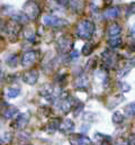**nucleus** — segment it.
<instances>
[{
  "label": "nucleus",
  "mask_w": 135,
  "mask_h": 145,
  "mask_svg": "<svg viewBox=\"0 0 135 145\" xmlns=\"http://www.w3.org/2000/svg\"><path fill=\"white\" fill-rule=\"evenodd\" d=\"M95 33V24L90 20H82L77 26V34L82 39H90Z\"/></svg>",
  "instance_id": "1"
},
{
  "label": "nucleus",
  "mask_w": 135,
  "mask_h": 145,
  "mask_svg": "<svg viewBox=\"0 0 135 145\" xmlns=\"http://www.w3.org/2000/svg\"><path fill=\"white\" fill-rule=\"evenodd\" d=\"M24 11L27 18L29 19H36L39 15V7L37 6V3L34 0H29L25 3L24 6Z\"/></svg>",
  "instance_id": "2"
},
{
  "label": "nucleus",
  "mask_w": 135,
  "mask_h": 145,
  "mask_svg": "<svg viewBox=\"0 0 135 145\" xmlns=\"http://www.w3.org/2000/svg\"><path fill=\"white\" fill-rule=\"evenodd\" d=\"M44 24L47 25V26H52V27H60V26H63L66 23L63 19L56 17V16H52V15H46L43 19Z\"/></svg>",
  "instance_id": "3"
},
{
  "label": "nucleus",
  "mask_w": 135,
  "mask_h": 145,
  "mask_svg": "<svg viewBox=\"0 0 135 145\" xmlns=\"http://www.w3.org/2000/svg\"><path fill=\"white\" fill-rule=\"evenodd\" d=\"M70 143L72 145H92V142L90 138L83 136V135H73L70 138Z\"/></svg>",
  "instance_id": "4"
},
{
  "label": "nucleus",
  "mask_w": 135,
  "mask_h": 145,
  "mask_svg": "<svg viewBox=\"0 0 135 145\" xmlns=\"http://www.w3.org/2000/svg\"><path fill=\"white\" fill-rule=\"evenodd\" d=\"M36 57H37V55L35 52H27V53H25V55L22 59V64L24 67H29L36 61Z\"/></svg>",
  "instance_id": "5"
},
{
  "label": "nucleus",
  "mask_w": 135,
  "mask_h": 145,
  "mask_svg": "<svg viewBox=\"0 0 135 145\" xmlns=\"http://www.w3.org/2000/svg\"><path fill=\"white\" fill-rule=\"evenodd\" d=\"M38 80V72L35 71V70H31L24 75V81L31 86L35 84Z\"/></svg>",
  "instance_id": "6"
},
{
  "label": "nucleus",
  "mask_w": 135,
  "mask_h": 145,
  "mask_svg": "<svg viewBox=\"0 0 135 145\" xmlns=\"http://www.w3.org/2000/svg\"><path fill=\"white\" fill-rule=\"evenodd\" d=\"M119 8L118 7H111V8H108L105 12H104V18L105 19H115L119 16Z\"/></svg>",
  "instance_id": "7"
},
{
  "label": "nucleus",
  "mask_w": 135,
  "mask_h": 145,
  "mask_svg": "<svg viewBox=\"0 0 135 145\" xmlns=\"http://www.w3.org/2000/svg\"><path fill=\"white\" fill-rule=\"evenodd\" d=\"M102 61H104V63L107 65V68L108 67H113L114 64H115V61H116V59H115V55L110 52V51H106V52H104V54H102Z\"/></svg>",
  "instance_id": "8"
},
{
  "label": "nucleus",
  "mask_w": 135,
  "mask_h": 145,
  "mask_svg": "<svg viewBox=\"0 0 135 145\" xmlns=\"http://www.w3.org/2000/svg\"><path fill=\"white\" fill-rule=\"evenodd\" d=\"M60 129H61L63 133H66V134H70V133H72L73 129H74V124H73V121L70 120V119H64V120L61 123Z\"/></svg>",
  "instance_id": "9"
},
{
  "label": "nucleus",
  "mask_w": 135,
  "mask_h": 145,
  "mask_svg": "<svg viewBox=\"0 0 135 145\" xmlns=\"http://www.w3.org/2000/svg\"><path fill=\"white\" fill-rule=\"evenodd\" d=\"M135 64V60H127L123 67H121L118 69V73H119V76H124L126 73H128V71L133 68V65Z\"/></svg>",
  "instance_id": "10"
},
{
  "label": "nucleus",
  "mask_w": 135,
  "mask_h": 145,
  "mask_svg": "<svg viewBox=\"0 0 135 145\" xmlns=\"http://www.w3.org/2000/svg\"><path fill=\"white\" fill-rule=\"evenodd\" d=\"M121 26L118 25V24H116V23H114V24H110L109 26H108V28H107V34H108V36L109 37H114V36H118L119 34H121Z\"/></svg>",
  "instance_id": "11"
},
{
  "label": "nucleus",
  "mask_w": 135,
  "mask_h": 145,
  "mask_svg": "<svg viewBox=\"0 0 135 145\" xmlns=\"http://www.w3.org/2000/svg\"><path fill=\"white\" fill-rule=\"evenodd\" d=\"M75 87L79 88V89H85L88 87V78L87 76H83V75H80L77 81H75Z\"/></svg>",
  "instance_id": "12"
},
{
  "label": "nucleus",
  "mask_w": 135,
  "mask_h": 145,
  "mask_svg": "<svg viewBox=\"0 0 135 145\" xmlns=\"http://www.w3.org/2000/svg\"><path fill=\"white\" fill-rule=\"evenodd\" d=\"M108 45L111 47V48H117L122 45V38L119 36H114L110 37L109 40H108Z\"/></svg>",
  "instance_id": "13"
},
{
  "label": "nucleus",
  "mask_w": 135,
  "mask_h": 145,
  "mask_svg": "<svg viewBox=\"0 0 135 145\" xmlns=\"http://www.w3.org/2000/svg\"><path fill=\"white\" fill-rule=\"evenodd\" d=\"M94 47H95V45L92 43H86L82 47V54L86 55V56L90 55V53L94 51Z\"/></svg>",
  "instance_id": "14"
},
{
  "label": "nucleus",
  "mask_w": 135,
  "mask_h": 145,
  "mask_svg": "<svg viewBox=\"0 0 135 145\" xmlns=\"http://www.w3.org/2000/svg\"><path fill=\"white\" fill-rule=\"evenodd\" d=\"M27 123H28V116L26 114H22L19 116V118L17 119V124L19 127H25L27 125Z\"/></svg>",
  "instance_id": "15"
},
{
  "label": "nucleus",
  "mask_w": 135,
  "mask_h": 145,
  "mask_svg": "<svg viewBox=\"0 0 135 145\" xmlns=\"http://www.w3.org/2000/svg\"><path fill=\"white\" fill-rule=\"evenodd\" d=\"M72 45H73V43L71 42V40H69V39H61V42H60V47L66 52L68 50H70L71 47H72Z\"/></svg>",
  "instance_id": "16"
},
{
  "label": "nucleus",
  "mask_w": 135,
  "mask_h": 145,
  "mask_svg": "<svg viewBox=\"0 0 135 145\" xmlns=\"http://www.w3.org/2000/svg\"><path fill=\"white\" fill-rule=\"evenodd\" d=\"M124 118H125L124 114H122L121 111H117L113 115V120H114L115 124H122L124 121Z\"/></svg>",
  "instance_id": "17"
},
{
  "label": "nucleus",
  "mask_w": 135,
  "mask_h": 145,
  "mask_svg": "<svg viewBox=\"0 0 135 145\" xmlns=\"http://www.w3.org/2000/svg\"><path fill=\"white\" fill-rule=\"evenodd\" d=\"M125 112H126V115H128V116H135V101L134 103L128 104V105L125 107Z\"/></svg>",
  "instance_id": "18"
},
{
  "label": "nucleus",
  "mask_w": 135,
  "mask_h": 145,
  "mask_svg": "<svg viewBox=\"0 0 135 145\" xmlns=\"http://www.w3.org/2000/svg\"><path fill=\"white\" fill-rule=\"evenodd\" d=\"M17 109L15 108V107H10V108L7 110V112L5 114V116H6V118H12L16 114H17Z\"/></svg>",
  "instance_id": "19"
},
{
  "label": "nucleus",
  "mask_w": 135,
  "mask_h": 145,
  "mask_svg": "<svg viewBox=\"0 0 135 145\" xmlns=\"http://www.w3.org/2000/svg\"><path fill=\"white\" fill-rule=\"evenodd\" d=\"M18 95H19V90L18 89H14V88L8 89V97L9 98H16Z\"/></svg>",
  "instance_id": "20"
},
{
  "label": "nucleus",
  "mask_w": 135,
  "mask_h": 145,
  "mask_svg": "<svg viewBox=\"0 0 135 145\" xmlns=\"http://www.w3.org/2000/svg\"><path fill=\"white\" fill-rule=\"evenodd\" d=\"M134 12H135V2H133V3H131L127 7V16H130V15H132Z\"/></svg>",
  "instance_id": "21"
},
{
  "label": "nucleus",
  "mask_w": 135,
  "mask_h": 145,
  "mask_svg": "<svg viewBox=\"0 0 135 145\" xmlns=\"http://www.w3.org/2000/svg\"><path fill=\"white\" fill-rule=\"evenodd\" d=\"M71 59H73V60H75L78 56H79V52L78 51H74V50H72V52H71Z\"/></svg>",
  "instance_id": "22"
},
{
  "label": "nucleus",
  "mask_w": 135,
  "mask_h": 145,
  "mask_svg": "<svg viewBox=\"0 0 135 145\" xmlns=\"http://www.w3.org/2000/svg\"><path fill=\"white\" fill-rule=\"evenodd\" d=\"M128 145H135V135H132V136H130Z\"/></svg>",
  "instance_id": "23"
},
{
  "label": "nucleus",
  "mask_w": 135,
  "mask_h": 145,
  "mask_svg": "<svg viewBox=\"0 0 135 145\" xmlns=\"http://www.w3.org/2000/svg\"><path fill=\"white\" fill-rule=\"evenodd\" d=\"M131 33H132L133 35H135V24L131 27Z\"/></svg>",
  "instance_id": "24"
},
{
  "label": "nucleus",
  "mask_w": 135,
  "mask_h": 145,
  "mask_svg": "<svg viewBox=\"0 0 135 145\" xmlns=\"http://www.w3.org/2000/svg\"><path fill=\"white\" fill-rule=\"evenodd\" d=\"M131 48H132L133 51H135V39L132 42V44H131Z\"/></svg>",
  "instance_id": "25"
},
{
  "label": "nucleus",
  "mask_w": 135,
  "mask_h": 145,
  "mask_svg": "<svg viewBox=\"0 0 135 145\" xmlns=\"http://www.w3.org/2000/svg\"><path fill=\"white\" fill-rule=\"evenodd\" d=\"M118 145H128V144H126V143H121V144H118Z\"/></svg>",
  "instance_id": "26"
}]
</instances>
